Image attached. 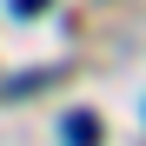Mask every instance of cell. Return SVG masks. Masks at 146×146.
Returning a JSON list of instances; mask_svg holds the SVG:
<instances>
[{"label":"cell","instance_id":"6da1fadb","mask_svg":"<svg viewBox=\"0 0 146 146\" xmlns=\"http://www.w3.org/2000/svg\"><path fill=\"white\" fill-rule=\"evenodd\" d=\"M73 146H93V139H100V119H93V113H66V126H60Z\"/></svg>","mask_w":146,"mask_h":146},{"label":"cell","instance_id":"7a4b0ae2","mask_svg":"<svg viewBox=\"0 0 146 146\" xmlns=\"http://www.w3.org/2000/svg\"><path fill=\"white\" fill-rule=\"evenodd\" d=\"M46 7V0H13V13H40Z\"/></svg>","mask_w":146,"mask_h":146}]
</instances>
